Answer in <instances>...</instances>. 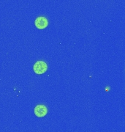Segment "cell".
Masks as SVG:
<instances>
[{
    "label": "cell",
    "instance_id": "7a4b0ae2",
    "mask_svg": "<svg viewBox=\"0 0 125 132\" xmlns=\"http://www.w3.org/2000/svg\"><path fill=\"white\" fill-rule=\"evenodd\" d=\"M34 24H35V26L37 29H43L48 25V20H47L46 18L40 16V17H38L35 19Z\"/></svg>",
    "mask_w": 125,
    "mask_h": 132
},
{
    "label": "cell",
    "instance_id": "6da1fadb",
    "mask_svg": "<svg viewBox=\"0 0 125 132\" xmlns=\"http://www.w3.org/2000/svg\"><path fill=\"white\" fill-rule=\"evenodd\" d=\"M34 71L37 74H42L44 73L48 69V65L47 64L43 61H37L34 66H33Z\"/></svg>",
    "mask_w": 125,
    "mask_h": 132
},
{
    "label": "cell",
    "instance_id": "3957f363",
    "mask_svg": "<svg viewBox=\"0 0 125 132\" xmlns=\"http://www.w3.org/2000/svg\"><path fill=\"white\" fill-rule=\"evenodd\" d=\"M48 113L47 107L44 105H37L34 108V114L38 118H42Z\"/></svg>",
    "mask_w": 125,
    "mask_h": 132
}]
</instances>
